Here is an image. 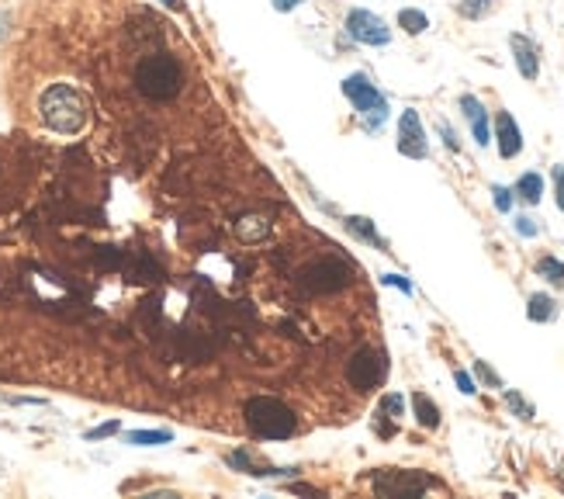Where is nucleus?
I'll return each mask as SVG.
<instances>
[{
  "label": "nucleus",
  "mask_w": 564,
  "mask_h": 499,
  "mask_svg": "<svg viewBox=\"0 0 564 499\" xmlns=\"http://www.w3.org/2000/svg\"><path fill=\"white\" fill-rule=\"evenodd\" d=\"M381 285H388V288H399L405 295H415V285L405 278V274H381Z\"/></svg>",
  "instance_id": "obj_27"
},
{
  "label": "nucleus",
  "mask_w": 564,
  "mask_h": 499,
  "mask_svg": "<svg viewBox=\"0 0 564 499\" xmlns=\"http://www.w3.org/2000/svg\"><path fill=\"white\" fill-rule=\"evenodd\" d=\"M173 434L170 430H132L128 434V444H139V448H156V444H170Z\"/></svg>",
  "instance_id": "obj_21"
},
{
  "label": "nucleus",
  "mask_w": 564,
  "mask_h": 499,
  "mask_svg": "<svg viewBox=\"0 0 564 499\" xmlns=\"http://www.w3.org/2000/svg\"><path fill=\"white\" fill-rule=\"evenodd\" d=\"M412 413H415V423L423 426V430H437L440 423H444V416H440V406L426 395V392H412Z\"/></svg>",
  "instance_id": "obj_15"
},
{
  "label": "nucleus",
  "mask_w": 564,
  "mask_h": 499,
  "mask_svg": "<svg viewBox=\"0 0 564 499\" xmlns=\"http://www.w3.org/2000/svg\"><path fill=\"white\" fill-rule=\"evenodd\" d=\"M513 195H516L523 205H540V198H544V177H540L537 170H526V173H520Z\"/></svg>",
  "instance_id": "obj_18"
},
{
  "label": "nucleus",
  "mask_w": 564,
  "mask_h": 499,
  "mask_svg": "<svg viewBox=\"0 0 564 499\" xmlns=\"http://www.w3.org/2000/svg\"><path fill=\"white\" fill-rule=\"evenodd\" d=\"M513 226H516V233H520V236H526V240H533V236L540 233L537 219H530V215H516V222H513Z\"/></svg>",
  "instance_id": "obj_30"
},
{
  "label": "nucleus",
  "mask_w": 564,
  "mask_h": 499,
  "mask_svg": "<svg viewBox=\"0 0 564 499\" xmlns=\"http://www.w3.org/2000/svg\"><path fill=\"white\" fill-rule=\"evenodd\" d=\"M163 4H166L170 11H180V7H184V0H163Z\"/></svg>",
  "instance_id": "obj_35"
},
{
  "label": "nucleus",
  "mask_w": 564,
  "mask_h": 499,
  "mask_svg": "<svg viewBox=\"0 0 564 499\" xmlns=\"http://www.w3.org/2000/svg\"><path fill=\"white\" fill-rule=\"evenodd\" d=\"M492 139H495L502 160H516L523 153V128L506 108H499L495 119H492Z\"/></svg>",
  "instance_id": "obj_10"
},
{
  "label": "nucleus",
  "mask_w": 564,
  "mask_h": 499,
  "mask_svg": "<svg viewBox=\"0 0 564 499\" xmlns=\"http://www.w3.org/2000/svg\"><path fill=\"white\" fill-rule=\"evenodd\" d=\"M399 153L405 160H426L430 157V135H426V125H423L415 108H405L402 119H399Z\"/></svg>",
  "instance_id": "obj_9"
},
{
  "label": "nucleus",
  "mask_w": 564,
  "mask_h": 499,
  "mask_svg": "<svg viewBox=\"0 0 564 499\" xmlns=\"http://www.w3.org/2000/svg\"><path fill=\"white\" fill-rule=\"evenodd\" d=\"M395 21H399V28H402L405 35H423V32L430 28V18H426V11H419V7H402Z\"/></svg>",
  "instance_id": "obj_19"
},
{
  "label": "nucleus",
  "mask_w": 564,
  "mask_h": 499,
  "mask_svg": "<svg viewBox=\"0 0 564 499\" xmlns=\"http://www.w3.org/2000/svg\"><path fill=\"white\" fill-rule=\"evenodd\" d=\"M475 374L482 378L484 385H492V388H506V385H502V378H499V372H492V368H488V361H475Z\"/></svg>",
  "instance_id": "obj_26"
},
{
  "label": "nucleus",
  "mask_w": 564,
  "mask_h": 499,
  "mask_svg": "<svg viewBox=\"0 0 564 499\" xmlns=\"http://www.w3.org/2000/svg\"><path fill=\"white\" fill-rule=\"evenodd\" d=\"M502 399H506L509 413L520 416V419H526V423H530V419L537 416V410H533V403H526L523 395H520V392H513V388H506V392H502Z\"/></svg>",
  "instance_id": "obj_22"
},
{
  "label": "nucleus",
  "mask_w": 564,
  "mask_h": 499,
  "mask_svg": "<svg viewBox=\"0 0 564 499\" xmlns=\"http://www.w3.org/2000/svg\"><path fill=\"white\" fill-rule=\"evenodd\" d=\"M298 4H305V0H274V7H278V11H294V7H298Z\"/></svg>",
  "instance_id": "obj_34"
},
{
  "label": "nucleus",
  "mask_w": 564,
  "mask_h": 499,
  "mask_svg": "<svg viewBox=\"0 0 564 499\" xmlns=\"http://www.w3.org/2000/svg\"><path fill=\"white\" fill-rule=\"evenodd\" d=\"M388 378V357L377 347H361L350 361H347V381L357 392H374L381 381Z\"/></svg>",
  "instance_id": "obj_7"
},
{
  "label": "nucleus",
  "mask_w": 564,
  "mask_h": 499,
  "mask_svg": "<svg viewBox=\"0 0 564 499\" xmlns=\"http://www.w3.org/2000/svg\"><path fill=\"white\" fill-rule=\"evenodd\" d=\"M509 49H513V63H516L520 77L530 83L537 81V77H540V49H537V42L530 39V35L513 32V35H509Z\"/></svg>",
  "instance_id": "obj_12"
},
{
  "label": "nucleus",
  "mask_w": 564,
  "mask_h": 499,
  "mask_svg": "<svg viewBox=\"0 0 564 499\" xmlns=\"http://www.w3.org/2000/svg\"><path fill=\"white\" fill-rule=\"evenodd\" d=\"M0 25H4V18H0ZM0 35H4V28H0Z\"/></svg>",
  "instance_id": "obj_36"
},
{
  "label": "nucleus",
  "mask_w": 564,
  "mask_h": 499,
  "mask_svg": "<svg viewBox=\"0 0 564 499\" xmlns=\"http://www.w3.org/2000/svg\"><path fill=\"white\" fill-rule=\"evenodd\" d=\"M111 434H118V423H115V419H111V423H104V426L87 430V441H101V437H111Z\"/></svg>",
  "instance_id": "obj_33"
},
{
  "label": "nucleus",
  "mask_w": 564,
  "mask_h": 499,
  "mask_svg": "<svg viewBox=\"0 0 564 499\" xmlns=\"http://www.w3.org/2000/svg\"><path fill=\"white\" fill-rule=\"evenodd\" d=\"M225 464L229 468H236V472H246V475H253V479H291V475H298V468H271V464H253V457L249 451H229L225 455Z\"/></svg>",
  "instance_id": "obj_13"
},
{
  "label": "nucleus",
  "mask_w": 564,
  "mask_h": 499,
  "mask_svg": "<svg viewBox=\"0 0 564 499\" xmlns=\"http://www.w3.org/2000/svg\"><path fill=\"white\" fill-rule=\"evenodd\" d=\"M339 90H343V97L354 104V111L361 115L367 132H381V128H385L392 108H388V97L377 90V83L370 81L367 73H350Z\"/></svg>",
  "instance_id": "obj_4"
},
{
  "label": "nucleus",
  "mask_w": 564,
  "mask_h": 499,
  "mask_svg": "<svg viewBox=\"0 0 564 499\" xmlns=\"http://www.w3.org/2000/svg\"><path fill=\"white\" fill-rule=\"evenodd\" d=\"M437 132H440V139L446 142V150H450V153H457V150H461V142H457V132H453V125H450V122H444V119H440V122H437Z\"/></svg>",
  "instance_id": "obj_28"
},
{
  "label": "nucleus",
  "mask_w": 564,
  "mask_h": 499,
  "mask_svg": "<svg viewBox=\"0 0 564 499\" xmlns=\"http://www.w3.org/2000/svg\"><path fill=\"white\" fill-rule=\"evenodd\" d=\"M39 115L59 135H77L87 125V97L73 83H52L39 97Z\"/></svg>",
  "instance_id": "obj_2"
},
{
  "label": "nucleus",
  "mask_w": 564,
  "mask_h": 499,
  "mask_svg": "<svg viewBox=\"0 0 564 499\" xmlns=\"http://www.w3.org/2000/svg\"><path fill=\"white\" fill-rule=\"evenodd\" d=\"M374 430H377V437H395L399 434V426H395V419L392 416H385V413H377V419H374Z\"/></svg>",
  "instance_id": "obj_29"
},
{
  "label": "nucleus",
  "mask_w": 564,
  "mask_h": 499,
  "mask_svg": "<svg viewBox=\"0 0 564 499\" xmlns=\"http://www.w3.org/2000/svg\"><path fill=\"white\" fill-rule=\"evenodd\" d=\"M347 35L354 42H361V45H374V49H381V45H388L392 42V28H388V21L385 18H377L374 11H367V7H354L350 14H347Z\"/></svg>",
  "instance_id": "obj_8"
},
{
  "label": "nucleus",
  "mask_w": 564,
  "mask_h": 499,
  "mask_svg": "<svg viewBox=\"0 0 564 499\" xmlns=\"http://www.w3.org/2000/svg\"><path fill=\"white\" fill-rule=\"evenodd\" d=\"M343 226H347V233H350L354 240H361V243H367V247L388 253V240L377 233V226H374L367 215H347V219H343Z\"/></svg>",
  "instance_id": "obj_14"
},
{
  "label": "nucleus",
  "mask_w": 564,
  "mask_h": 499,
  "mask_svg": "<svg viewBox=\"0 0 564 499\" xmlns=\"http://www.w3.org/2000/svg\"><path fill=\"white\" fill-rule=\"evenodd\" d=\"M377 413L392 416V419H402V416H405V395H399V392H388V395L377 403Z\"/></svg>",
  "instance_id": "obj_24"
},
{
  "label": "nucleus",
  "mask_w": 564,
  "mask_h": 499,
  "mask_svg": "<svg viewBox=\"0 0 564 499\" xmlns=\"http://www.w3.org/2000/svg\"><path fill=\"white\" fill-rule=\"evenodd\" d=\"M526 319L530 323H554L558 319V302L547 291H533L526 302Z\"/></svg>",
  "instance_id": "obj_16"
},
{
  "label": "nucleus",
  "mask_w": 564,
  "mask_h": 499,
  "mask_svg": "<svg viewBox=\"0 0 564 499\" xmlns=\"http://www.w3.org/2000/svg\"><path fill=\"white\" fill-rule=\"evenodd\" d=\"M232 229H236V236L242 243H260V240L271 236V219L267 215H242Z\"/></svg>",
  "instance_id": "obj_17"
},
{
  "label": "nucleus",
  "mask_w": 564,
  "mask_h": 499,
  "mask_svg": "<svg viewBox=\"0 0 564 499\" xmlns=\"http://www.w3.org/2000/svg\"><path fill=\"white\" fill-rule=\"evenodd\" d=\"M135 90L149 101H173L184 87V66L173 52H146L139 63H135Z\"/></svg>",
  "instance_id": "obj_1"
},
{
  "label": "nucleus",
  "mask_w": 564,
  "mask_h": 499,
  "mask_svg": "<svg viewBox=\"0 0 564 499\" xmlns=\"http://www.w3.org/2000/svg\"><path fill=\"white\" fill-rule=\"evenodd\" d=\"M461 115H464V122L471 125V135H475V142L488 150V142H492V122H488V108L482 104V97L478 94H461Z\"/></svg>",
  "instance_id": "obj_11"
},
{
  "label": "nucleus",
  "mask_w": 564,
  "mask_h": 499,
  "mask_svg": "<svg viewBox=\"0 0 564 499\" xmlns=\"http://www.w3.org/2000/svg\"><path fill=\"white\" fill-rule=\"evenodd\" d=\"M242 419L263 441H287L298 430V416L291 413L281 399H274V395H253V399H246Z\"/></svg>",
  "instance_id": "obj_3"
},
{
  "label": "nucleus",
  "mask_w": 564,
  "mask_h": 499,
  "mask_svg": "<svg viewBox=\"0 0 564 499\" xmlns=\"http://www.w3.org/2000/svg\"><path fill=\"white\" fill-rule=\"evenodd\" d=\"M370 489L377 496H423V493H433V489L446 493V486L437 475L419 472V468H374L370 472Z\"/></svg>",
  "instance_id": "obj_5"
},
{
  "label": "nucleus",
  "mask_w": 564,
  "mask_h": 499,
  "mask_svg": "<svg viewBox=\"0 0 564 499\" xmlns=\"http://www.w3.org/2000/svg\"><path fill=\"white\" fill-rule=\"evenodd\" d=\"M513 188H506V184H492V202H495V208L502 211V215H509L513 211Z\"/></svg>",
  "instance_id": "obj_25"
},
{
  "label": "nucleus",
  "mask_w": 564,
  "mask_h": 499,
  "mask_svg": "<svg viewBox=\"0 0 564 499\" xmlns=\"http://www.w3.org/2000/svg\"><path fill=\"white\" fill-rule=\"evenodd\" d=\"M551 180H554V198H558V208L564 211V164H554Z\"/></svg>",
  "instance_id": "obj_31"
},
{
  "label": "nucleus",
  "mask_w": 564,
  "mask_h": 499,
  "mask_svg": "<svg viewBox=\"0 0 564 499\" xmlns=\"http://www.w3.org/2000/svg\"><path fill=\"white\" fill-rule=\"evenodd\" d=\"M488 11H492V0H461V4H457V14L468 18V21H478Z\"/></svg>",
  "instance_id": "obj_23"
},
{
  "label": "nucleus",
  "mask_w": 564,
  "mask_h": 499,
  "mask_svg": "<svg viewBox=\"0 0 564 499\" xmlns=\"http://www.w3.org/2000/svg\"><path fill=\"white\" fill-rule=\"evenodd\" d=\"M298 285L309 295H336L354 285V267L343 257H323L298 274Z\"/></svg>",
  "instance_id": "obj_6"
},
{
  "label": "nucleus",
  "mask_w": 564,
  "mask_h": 499,
  "mask_svg": "<svg viewBox=\"0 0 564 499\" xmlns=\"http://www.w3.org/2000/svg\"><path fill=\"white\" fill-rule=\"evenodd\" d=\"M537 274L547 281V285H554V288H564V260H558V257H540L537 260Z\"/></svg>",
  "instance_id": "obj_20"
},
{
  "label": "nucleus",
  "mask_w": 564,
  "mask_h": 499,
  "mask_svg": "<svg viewBox=\"0 0 564 499\" xmlns=\"http://www.w3.org/2000/svg\"><path fill=\"white\" fill-rule=\"evenodd\" d=\"M453 381H457V388H461L464 395H475V392H478V385H475V378H471V374L464 372V368H457V372H453Z\"/></svg>",
  "instance_id": "obj_32"
}]
</instances>
